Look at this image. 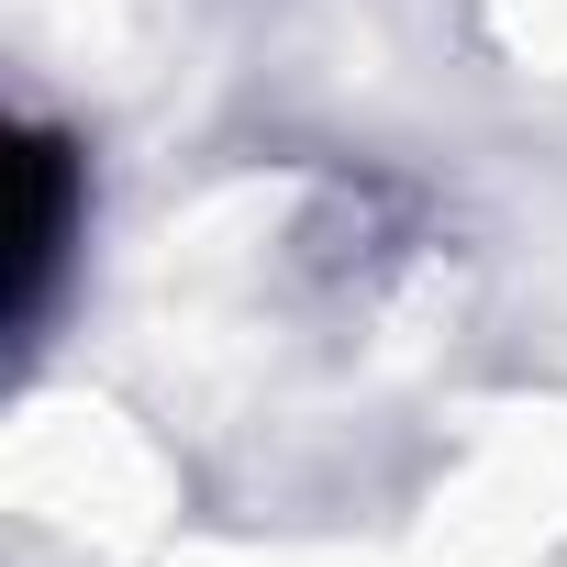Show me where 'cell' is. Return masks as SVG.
Instances as JSON below:
<instances>
[{"label":"cell","mask_w":567,"mask_h":567,"mask_svg":"<svg viewBox=\"0 0 567 567\" xmlns=\"http://www.w3.org/2000/svg\"><path fill=\"white\" fill-rule=\"evenodd\" d=\"M68 234H79V167H68V145H23V223H12V312L34 323L45 312V290H56V256H68Z\"/></svg>","instance_id":"6da1fadb"}]
</instances>
